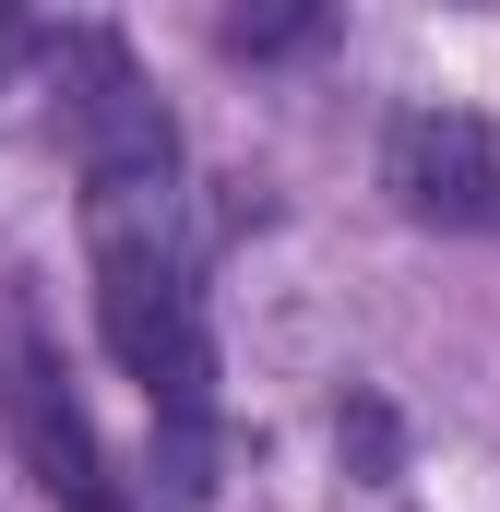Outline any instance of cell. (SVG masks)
Returning a JSON list of instances; mask_svg holds the SVG:
<instances>
[{
	"mask_svg": "<svg viewBox=\"0 0 500 512\" xmlns=\"http://www.w3.org/2000/svg\"><path fill=\"white\" fill-rule=\"evenodd\" d=\"M84 251H96V334L155 405V477L167 512H203L215 465V334H203V286L179 239V191H96L84 203Z\"/></svg>",
	"mask_w": 500,
	"mask_h": 512,
	"instance_id": "obj_1",
	"label": "cell"
},
{
	"mask_svg": "<svg viewBox=\"0 0 500 512\" xmlns=\"http://www.w3.org/2000/svg\"><path fill=\"white\" fill-rule=\"evenodd\" d=\"M0 417H12V453H24V477L48 489V512H143L131 477L108 465V441H96L72 370H60L48 322L24 310V286H0Z\"/></svg>",
	"mask_w": 500,
	"mask_h": 512,
	"instance_id": "obj_2",
	"label": "cell"
},
{
	"mask_svg": "<svg viewBox=\"0 0 500 512\" xmlns=\"http://www.w3.org/2000/svg\"><path fill=\"white\" fill-rule=\"evenodd\" d=\"M48 72H60V131H72L84 203L96 191H179V131H167V108L131 72L120 36H60Z\"/></svg>",
	"mask_w": 500,
	"mask_h": 512,
	"instance_id": "obj_3",
	"label": "cell"
},
{
	"mask_svg": "<svg viewBox=\"0 0 500 512\" xmlns=\"http://www.w3.org/2000/svg\"><path fill=\"white\" fill-rule=\"evenodd\" d=\"M381 191L417 227H500V131L465 108H405L381 131Z\"/></svg>",
	"mask_w": 500,
	"mask_h": 512,
	"instance_id": "obj_4",
	"label": "cell"
},
{
	"mask_svg": "<svg viewBox=\"0 0 500 512\" xmlns=\"http://www.w3.org/2000/svg\"><path fill=\"white\" fill-rule=\"evenodd\" d=\"M334 24V0H227V48L239 60H286V48H310Z\"/></svg>",
	"mask_w": 500,
	"mask_h": 512,
	"instance_id": "obj_5",
	"label": "cell"
},
{
	"mask_svg": "<svg viewBox=\"0 0 500 512\" xmlns=\"http://www.w3.org/2000/svg\"><path fill=\"white\" fill-rule=\"evenodd\" d=\"M24 60H48V36H36V12H24V0H0V84H12Z\"/></svg>",
	"mask_w": 500,
	"mask_h": 512,
	"instance_id": "obj_6",
	"label": "cell"
}]
</instances>
